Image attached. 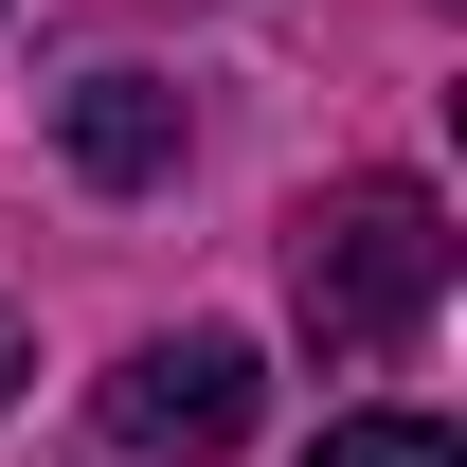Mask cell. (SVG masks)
Listing matches in <instances>:
<instances>
[{
  "label": "cell",
  "instance_id": "5",
  "mask_svg": "<svg viewBox=\"0 0 467 467\" xmlns=\"http://www.w3.org/2000/svg\"><path fill=\"white\" fill-rule=\"evenodd\" d=\"M18 378H36V342H18V324H0V413H18Z\"/></svg>",
  "mask_w": 467,
  "mask_h": 467
},
{
  "label": "cell",
  "instance_id": "2",
  "mask_svg": "<svg viewBox=\"0 0 467 467\" xmlns=\"http://www.w3.org/2000/svg\"><path fill=\"white\" fill-rule=\"evenodd\" d=\"M252 413H270V359L234 342V324H180V342L109 359L90 431H109L126 467H216V450H252Z\"/></svg>",
  "mask_w": 467,
  "mask_h": 467
},
{
  "label": "cell",
  "instance_id": "3",
  "mask_svg": "<svg viewBox=\"0 0 467 467\" xmlns=\"http://www.w3.org/2000/svg\"><path fill=\"white\" fill-rule=\"evenodd\" d=\"M55 144H72L90 198H162V180H180V90L109 55V72H72V90H55Z\"/></svg>",
  "mask_w": 467,
  "mask_h": 467
},
{
  "label": "cell",
  "instance_id": "4",
  "mask_svg": "<svg viewBox=\"0 0 467 467\" xmlns=\"http://www.w3.org/2000/svg\"><path fill=\"white\" fill-rule=\"evenodd\" d=\"M306 467H467V431H450V413H324Z\"/></svg>",
  "mask_w": 467,
  "mask_h": 467
},
{
  "label": "cell",
  "instance_id": "1",
  "mask_svg": "<svg viewBox=\"0 0 467 467\" xmlns=\"http://www.w3.org/2000/svg\"><path fill=\"white\" fill-rule=\"evenodd\" d=\"M431 306H450V198H431V180L359 162V180H324L288 216V324L324 359H396Z\"/></svg>",
  "mask_w": 467,
  "mask_h": 467
}]
</instances>
